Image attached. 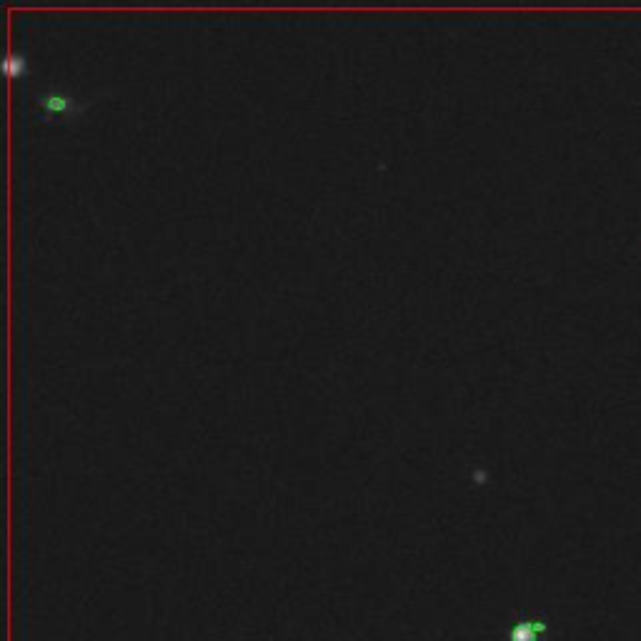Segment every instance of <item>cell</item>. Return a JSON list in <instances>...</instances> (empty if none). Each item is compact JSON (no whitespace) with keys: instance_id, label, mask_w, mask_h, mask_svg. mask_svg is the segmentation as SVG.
Segmentation results:
<instances>
[{"instance_id":"2","label":"cell","mask_w":641,"mask_h":641,"mask_svg":"<svg viewBox=\"0 0 641 641\" xmlns=\"http://www.w3.org/2000/svg\"><path fill=\"white\" fill-rule=\"evenodd\" d=\"M639 256H641V253H639Z\"/></svg>"},{"instance_id":"1","label":"cell","mask_w":641,"mask_h":641,"mask_svg":"<svg viewBox=\"0 0 641 641\" xmlns=\"http://www.w3.org/2000/svg\"><path fill=\"white\" fill-rule=\"evenodd\" d=\"M546 621L541 619H521L511 626L509 641H539L546 634Z\"/></svg>"}]
</instances>
